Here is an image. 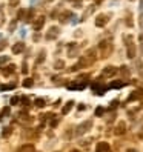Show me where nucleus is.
Returning <instances> with one entry per match:
<instances>
[{
  "label": "nucleus",
  "mask_w": 143,
  "mask_h": 152,
  "mask_svg": "<svg viewBox=\"0 0 143 152\" xmlns=\"http://www.w3.org/2000/svg\"><path fill=\"white\" fill-rule=\"evenodd\" d=\"M19 152H35V148H34L32 145H23V146L19 149Z\"/></svg>",
  "instance_id": "nucleus-16"
},
{
  "label": "nucleus",
  "mask_w": 143,
  "mask_h": 152,
  "mask_svg": "<svg viewBox=\"0 0 143 152\" xmlns=\"http://www.w3.org/2000/svg\"><path fill=\"white\" fill-rule=\"evenodd\" d=\"M83 109H86V106H85V104H80V106H78V111H83Z\"/></svg>",
  "instance_id": "nucleus-40"
},
{
  "label": "nucleus",
  "mask_w": 143,
  "mask_h": 152,
  "mask_svg": "<svg viewBox=\"0 0 143 152\" xmlns=\"http://www.w3.org/2000/svg\"><path fill=\"white\" fill-rule=\"evenodd\" d=\"M123 40L126 42V51H128V57L129 58H134L136 57V52H137V49H136V45H134V42H132V35H123Z\"/></svg>",
  "instance_id": "nucleus-1"
},
{
  "label": "nucleus",
  "mask_w": 143,
  "mask_h": 152,
  "mask_svg": "<svg viewBox=\"0 0 143 152\" xmlns=\"http://www.w3.org/2000/svg\"><path fill=\"white\" fill-rule=\"evenodd\" d=\"M63 66H65V61H63V60H57L56 65H54L56 69H63Z\"/></svg>",
  "instance_id": "nucleus-23"
},
{
  "label": "nucleus",
  "mask_w": 143,
  "mask_h": 152,
  "mask_svg": "<svg viewBox=\"0 0 143 152\" xmlns=\"http://www.w3.org/2000/svg\"><path fill=\"white\" fill-rule=\"evenodd\" d=\"M140 97H142V92H140V91H134L132 94H129V97H128V102H134V100H139Z\"/></svg>",
  "instance_id": "nucleus-15"
},
{
  "label": "nucleus",
  "mask_w": 143,
  "mask_h": 152,
  "mask_svg": "<svg viewBox=\"0 0 143 152\" xmlns=\"http://www.w3.org/2000/svg\"><path fill=\"white\" fill-rule=\"evenodd\" d=\"M128 152H139L137 149H128Z\"/></svg>",
  "instance_id": "nucleus-41"
},
{
  "label": "nucleus",
  "mask_w": 143,
  "mask_h": 152,
  "mask_svg": "<svg viewBox=\"0 0 143 152\" xmlns=\"http://www.w3.org/2000/svg\"><path fill=\"white\" fill-rule=\"evenodd\" d=\"M71 15H73V14H71L69 11H63V12L60 14V17H59L60 23H66V22L69 20V17H71Z\"/></svg>",
  "instance_id": "nucleus-12"
},
{
  "label": "nucleus",
  "mask_w": 143,
  "mask_h": 152,
  "mask_svg": "<svg viewBox=\"0 0 143 152\" xmlns=\"http://www.w3.org/2000/svg\"><path fill=\"white\" fill-rule=\"evenodd\" d=\"M59 32H60V29L57 28V26H51L49 31L46 32V40H54V39H57Z\"/></svg>",
  "instance_id": "nucleus-7"
},
{
  "label": "nucleus",
  "mask_w": 143,
  "mask_h": 152,
  "mask_svg": "<svg viewBox=\"0 0 143 152\" xmlns=\"http://www.w3.org/2000/svg\"><path fill=\"white\" fill-rule=\"evenodd\" d=\"M139 42H140V52L143 54V32L139 35Z\"/></svg>",
  "instance_id": "nucleus-31"
},
{
  "label": "nucleus",
  "mask_w": 143,
  "mask_h": 152,
  "mask_svg": "<svg viewBox=\"0 0 143 152\" xmlns=\"http://www.w3.org/2000/svg\"><path fill=\"white\" fill-rule=\"evenodd\" d=\"M32 17H34V10H28V11H26V15H25V22H26V23L32 22V20H34Z\"/></svg>",
  "instance_id": "nucleus-17"
},
{
  "label": "nucleus",
  "mask_w": 143,
  "mask_h": 152,
  "mask_svg": "<svg viewBox=\"0 0 143 152\" xmlns=\"http://www.w3.org/2000/svg\"><path fill=\"white\" fill-rule=\"evenodd\" d=\"M95 2H97V3H100V2H102V0H95Z\"/></svg>",
  "instance_id": "nucleus-42"
},
{
  "label": "nucleus",
  "mask_w": 143,
  "mask_h": 152,
  "mask_svg": "<svg viewBox=\"0 0 143 152\" xmlns=\"http://www.w3.org/2000/svg\"><path fill=\"white\" fill-rule=\"evenodd\" d=\"M19 102H20V98H19V97H12V98H11V104H17Z\"/></svg>",
  "instance_id": "nucleus-36"
},
{
  "label": "nucleus",
  "mask_w": 143,
  "mask_h": 152,
  "mask_svg": "<svg viewBox=\"0 0 143 152\" xmlns=\"http://www.w3.org/2000/svg\"><path fill=\"white\" fill-rule=\"evenodd\" d=\"M117 72H119V69L115 68V66H106V68L103 69V72H102V74H103L106 78H109V77H114Z\"/></svg>",
  "instance_id": "nucleus-6"
},
{
  "label": "nucleus",
  "mask_w": 143,
  "mask_h": 152,
  "mask_svg": "<svg viewBox=\"0 0 143 152\" xmlns=\"http://www.w3.org/2000/svg\"><path fill=\"white\" fill-rule=\"evenodd\" d=\"M10 108H3V111H2V115H3V117H5V115H10Z\"/></svg>",
  "instance_id": "nucleus-37"
},
{
  "label": "nucleus",
  "mask_w": 143,
  "mask_h": 152,
  "mask_svg": "<svg viewBox=\"0 0 143 152\" xmlns=\"http://www.w3.org/2000/svg\"><path fill=\"white\" fill-rule=\"evenodd\" d=\"M23 49H25V43L23 42H19V43H15L14 46H12V54H20Z\"/></svg>",
  "instance_id": "nucleus-11"
},
{
  "label": "nucleus",
  "mask_w": 143,
  "mask_h": 152,
  "mask_svg": "<svg viewBox=\"0 0 143 152\" xmlns=\"http://www.w3.org/2000/svg\"><path fill=\"white\" fill-rule=\"evenodd\" d=\"M109 151V145L106 141H99L95 146V152H108Z\"/></svg>",
  "instance_id": "nucleus-9"
},
{
  "label": "nucleus",
  "mask_w": 143,
  "mask_h": 152,
  "mask_svg": "<svg viewBox=\"0 0 143 152\" xmlns=\"http://www.w3.org/2000/svg\"><path fill=\"white\" fill-rule=\"evenodd\" d=\"M125 86V82H112L109 85V88H123Z\"/></svg>",
  "instance_id": "nucleus-21"
},
{
  "label": "nucleus",
  "mask_w": 143,
  "mask_h": 152,
  "mask_svg": "<svg viewBox=\"0 0 143 152\" xmlns=\"http://www.w3.org/2000/svg\"><path fill=\"white\" fill-rule=\"evenodd\" d=\"M8 46V42L6 40H0V51H3Z\"/></svg>",
  "instance_id": "nucleus-32"
},
{
  "label": "nucleus",
  "mask_w": 143,
  "mask_h": 152,
  "mask_svg": "<svg viewBox=\"0 0 143 152\" xmlns=\"http://www.w3.org/2000/svg\"><path fill=\"white\" fill-rule=\"evenodd\" d=\"M8 3H10L11 6H17L20 3V0H8Z\"/></svg>",
  "instance_id": "nucleus-33"
},
{
  "label": "nucleus",
  "mask_w": 143,
  "mask_h": 152,
  "mask_svg": "<svg viewBox=\"0 0 143 152\" xmlns=\"http://www.w3.org/2000/svg\"><path fill=\"white\" fill-rule=\"evenodd\" d=\"M43 60H45V52H40V56H39V58H37V65L42 63Z\"/></svg>",
  "instance_id": "nucleus-34"
},
{
  "label": "nucleus",
  "mask_w": 143,
  "mask_h": 152,
  "mask_svg": "<svg viewBox=\"0 0 143 152\" xmlns=\"http://www.w3.org/2000/svg\"><path fill=\"white\" fill-rule=\"evenodd\" d=\"M91 128H92V121H91V120H86V121H83L82 124H78V126H77L76 135H83V134L88 132Z\"/></svg>",
  "instance_id": "nucleus-3"
},
{
  "label": "nucleus",
  "mask_w": 143,
  "mask_h": 152,
  "mask_svg": "<svg viewBox=\"0 0 143 152\" xmlns=\"http://www.w3.org/2000/svg\"><path fill=\"white\" fill-rule=\"evenodd\" d=\"M6 60H8V57H0V63H5Z\"/></svg>",
  "instance_id": "nucleus-39"
},
{
  "label": "nucleus",
  "mask_w": 143,
  "mask_h": 152,
  "mask_svg": "<svg viewBox=\"0 0 143 152\" xmlns=\"http://www.w3.org/2000/svg\"><path fill=\"white\" fill-rule=\"evenodd\" d=\"M108 20H109V19H108V15H106V14H99V15L95 17L94 23H95L97 28H103V26L108 23Z\"/></svg>",
  "instance_id": "nucleus-4"
},
{
  "label": "nucleus",
  "mask_w": 143,
  "mask_h": 152,
  "mask_svg": "<svg viewBox=\"0 0 143 152\" xmlns=\"http://www.w3.org/2000/svg\"><path fill=\"white\" fill-rule=\"evenodd\" d=\"M103 114H105V108H102V106H99V108L95 109V117H102Z\"/></svg>",
  "instance_id": "nucleus-24"
},
{
  "label": "nucleus",
  "mask_w": 143,
  "mask_h": 152,
  "mask_svg": "<svg viewBox=\"0 0 143 152\" xmlns=\"http://www.w3.org/2000/svg\"><path fill=\"white\" fill-rule=\"evenodd\" d=\"M92 91H94L97 95H103V92L106 91V86L100 85V80H97V82L92 85Z\"/></svg>",
  "instance_id": "nucleus-8"
},
{
  "label": "nucleus",
  "mask_w": 143,
  "mask_h": 152,
  "mask_svg": "<svg viewBox=\"0 0 143 152\" xmlns=\"http://www.w3.org/2000/svg\"><path fill=\"white\" fill-rule=\"evenodd\" d=\"M125 131H126V124H125V121H119V124L115 126V135H123Z\"/></svg>",
  "instance_id": "nucleus-10"
},
{
  "label": "nucleus",
  "mask_w": 143,
  "mask_h": 152,
  "mask_svg": "<svg viewBox=\"0 0 143 152\" xmlns=\"http://www.w3.org/2000/svg\"><path fill=\"white\" fill-rule=\"evenodd\" d=\"M14 88H15V85L12 83V85H3L0 89H2V91H6V89H14Z\"/></svg>",
  "instance_id": "nucleus-30"
},
{
  "label": "nucleus",
  "mask_w": 143,
  "mask_h": 152,
  "mask_svg": "<svg viewBox=\"0 0 143 152\" xmlns=\"http://www.w3.org/2000/svg\"><path fill=\"white\" fill-rule=\"evenodd\" d=\"M20 102L23 103V106H29V104H31V102H29V98H28V97H22V98H20Z\"/></svg>",
  "instance_id": "nucleus-29"
},
{
  "label": "nucleus",
  "mask_w": 143,
  "mask_h": 152,
  "mask_svg": "<svg viewBox=\"0 0 143 152\" xmlns=\"http://www.w3.org/2000/svg\"><path fill=\"white\" fill-rule=\"evenodd\" d=\"M25 14H26V11L20 10L19 12H17V20H25Z\"/></svg>",
  "instance_id": "nucleus-26"
},
{
  "label": "nucleus",
  "mask_w": 143,
  "mask_h": 152,
  "mask_svg": "<svg viewBox=\"0 0 143 152\" xmlns=\"http://www.w3.org/2000/svg\"><path fill=\"white\" fill-rule=\"evenodd\" d=\"M34 103H35V106H37V108H43V106H45V100H43V98H37Z\"/></svg>",
  "instance_id": "nucleus-27"
},
{
  "label": "nucleus",
  "mask_w": 143,
  "mask_h": 152,
  "mask_svg": "<svg viewBox=\"0 0 143 152\" xmlns=\"http://www.w3.org/2000/svg\"><path fill=\"white\" fill-rule=\"evenodd\" d=\"M71 152H78V151H77V149H74V151H71Z\"/></svg>",
  "instance_id": "nucleus-43"
},
{
  "label": "nucleus",
  "mask_w": 143,
  "mask_h": 152,
  "mask_svg": "<svg viewBox=\"0 0 143 152\" xmlns=\"http://www.w3.org/2000/svg\"><path fill=\"white\" fill-rule=\"evenodd\" d=\"M100 52H102V57H109L112 52V42L111 40H102L100 42Z\"/></svg>",
  "instance_id": "nucleus-2"
},
{
  "label": "nucleus",
  "mask_w": 143,
  "mask_h": 152,
  "mask_svg": "<svg viewBox=\"0 0 143 152\" xmlns=\"http://www.w3.org/2000/svg\"><path fill=\"white\" fill-rule=\"evenodd\" d=\"M11 132H12V129L11 128H3V132H2V135L6 138V137H10L11 135Z\"/></svg>",
  "instance_id": "nucleus-25"
},
{
  "label": "nucleus",
  "mask_w": 143,
  "mask_h": 152,
  "mask_svg": "<svg viewBox=\"0 0 143 152\" xmlns=\"http://www.w3.org/2000/svg\"><path fill=\"white\" fill-rule=\"evenodd\" d=\"M85 83H82V82H77V83H71V85H68V89H85Z\"/></svg>",
  "instance_id": "nucleus-14"
},
{
  "label": "nucleus",
  "mask_w": 143,
  "mask_h": 152,
  "mask_svg": "<svg viewBox=\"0 0 143 152\" xmlns=\"http://www.w3.org/2000/svg\"><path fill=\"white\" fill-rule=\"evenodd\" d=\"M32 83H34V82H32V78H25L23 86H25V88H31V86H32Z\"/></svg>",
  "instance_id": "nucleus-28"
},
{
  "label": "nucleus",
  "mask_w": 143,
  "mask_h": 152,
  "mask_svg": "<svg viewBox=\"0 0 143 152\" xmlns=\"http://www.w3.org/2000/svg\"><path fill=\"white\" fill-rule=\"evenodd\" d=\"M119 72H120L123 77H128V75H129V69H128V66H122V68L119 69Z\"/></svg>",
  "instance_id": "nucleus-19"
},
{
  "label": "nucleus",
  "mask_w": 143,
  "mask_h": 152,
  "mask_svg": "<svg viewBox=\"0 0 143 152\" xmlns=\"http://www.w3.org/2000/svg\"><path fill=\"white\" fill-rule=\"evenodd\" d=\"M15 25H17V19H15V20H12V23L10 25V31H11V32L15 29Z\"/></svg>",
  "instance_id": "nucleus-35"
},
{
  "label": "nucleus",
  "mask_w": 143,
  "mask_h": 152,
  "mask_svg": "<svg viewBox=\"0 0 143 152\" xmlns=\"http://www.w3.org/2000/svg\"><path fill=\"white\" fill-rule=\"evenodd\" d=\"M73 104H74V102H68V103L63 106V109H62V114H63V115H66V114L71 111V108H73Z\"/></svg>",
  "instance_id": "nucleus-18"
},
{
  "label": "nucleus",
  "mask_w": 143,
  "mask_h": 152,
  "mask_svg": "<svg viewBox=\"0 0 143 152\" xmlns=\"http://www.w3.org/2000/svg\"><path fill=\"white\" fill-rule=\"evenodd\" d=\"M94 10H95V6H94V5H91V6H89V8H88V10H86V12H85V15H83V19H82V20H85V19H86V17H88L89 14H91V12H92Z\"/></svg>",
  "instance_id": "nucleus-22"
},
{
  "label": "nucleus",
  "mask_w": 143,
  "mask_h": 152,
  "mask_svg": "<svg viewBox=\"0 0 143 152\" xmlns=\"http://www.w3.org/2000/svg\"><path fill=\"white\" fill-rule=\"evenodd\" d=\"M22 72H23V74L28 72V66H26V63H23V69H22Z\"/></svg>",
  "instance_id": "nucleus-38"
},
{
  "label": "nucleus",
  "mask_w": 143,
  "mask_h": 152,
  "mask_svg": "<svg viewBox=\"0 0 143 152\" xmlns=\"http://www.w3.org/2000/svg\"><path fill=\"white\" fill-rule=\"evenodd\" d=\"M45 15H39L37 19H35L34 22H32V28L35 29V31H40L42 28H43V25H45Z\"/></svg>",
  "instance_id": "nucleus-5"
},
{
  "label": "nucleus",
  "mask_w": 143,
  "mask_h": 152,
  "mask_svg": "<svg viewBox=\"0 0 143 152\" xmlns=\"http://www.w3.org/2000/svg\"><path fill=\"white\" fill-rule=\"evenodd\" d=\"M5 25V11H3V8H0V28Z\"/></svg>",
  "instance_id": "nucleus-20"
},
{
  "label": "nucleus",
  "mask_w": 143,
  "mask_h": 152,
  "mask_svg": "<svg viewBox=\"0 0 143 152\" xmlns=\"http://www.w3.org/2000/svg\"><path fill=\"white\" fill-rule=\"evenodd\" d=\"M14 71H15V65H10V66H6V68H3V69H2V74L6 77V75L12 74Z\"/></svg>",
  "instance_id": "nucleus-13"
}]
</instances>
